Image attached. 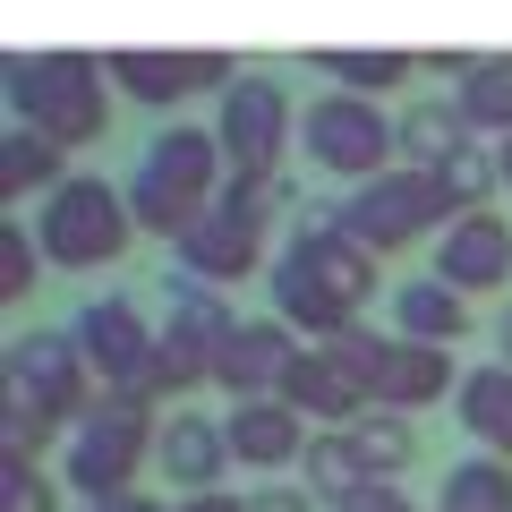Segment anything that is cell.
Instances as JSON below:
<instances>
[{
    "instance_id": "5b68a950",
    "label": "cell",
    "mask_w": 512,
    "mask_h": 512,
    "mask_svg": "<svg viewBox=\"0 0 512 512\" xmlns=\"http://www.w3.org/2000/svg\"><path fill=\"white\" fill-rule=\"evenodd\" d=\"M333 214H342V231L359 239V248L393 256V248H419V239H436L444 222L461 214V205H453V188H444V171L393 163V171H376V180H359L350 197H333Z\"/></svg>"
},
{
    "instance_id": "52a82bcc",
    "label": "cell",
    "mask_w": 512,
    "mask_h": 512,
    "mask_svg": "<svg viewBox=\"0 0 512 512\" xmlns=\"http://www.w3.org/2000/svg\"><path fill=\"white\" fill-rule=\"evenodd\" d=\"M299 154H308L325 180H376V171H393V111L367 103V94H316L308 111H299Z\"/></svg>"
},
{
    "instance_id": "d590c367",
    "label": "cell",
    "mask_w": 512,
    "mask_h": 512,
    "mask_svg": "<svg viewBox=\"0 0 512 512\" xmlns=\"http://www.w3.org/2000/svg\"><path fill=\"white\" fill-rule=\"evenodd\" d=\"M342 512H419V504H410V495H402V478H367V487L350 495Z\"/></svg>"
},
{
    "instance_id": "e575fe53",
    "label": "cell",
    "mask_w": 512,
    "mask_h": 512,
    "mask_svg": "<svg viewBox=\"0 0 512 512\" xmlns=\"http://www.w3.org/2000/svg\"><path fill=\"white\" fill-rule=\"evenodd\" d=\"M239 512H316V495L299 487V478H256V487L239 495Z\"/></svg>"
},
{
    "instance_id": "ffe728a7",
    "label": "cell",
    "mask_w": 512,
    "mask_h": 512,
    "mask_svg": "<svg viewBox=\"0 0 512 512\" xmlns=\"http://www.w3.org/2000/svg\"><path fill=\"white\" fill-rule=\"evenodd\" d=\"M453 410H461V436H470L478 453H504V461H512V367H504V359L461 367Z\"/></svg>"
},
{
    "instance_id": "d6986e66",
    "label": "cell",
    "mask_w": 512,
    "mask_h": 512,
    "mask_svg": "<svg viewBox=\"0 0 512 512\" xmlns=\"http://www.w3.org/2000/svg\"><path fill=\"white\" fill-rule=\"evenodd\" d=\"M282 402H291L308 427H350L359 410H376V402H367V393H359V384H350V376H342V367H333L316 342L291 359V376H282Z\"/></svg>"
},
{
    "instance_id": "ac0fdd59",
    "label": "cell",
    "mask_w": 512,
    "mask_h": 512,
    "mask_svg": "<svg viewBox=\"0 0 512 512\" xmlns=\"http://www.w3.org/2000/svg\"><path fill=\"white\" fill-rule=\"evenodd\" d=\"M453 393H461V367H453V350H444V342H393V367H384V393H376L384 410L419 419V410L453 402Z\"/></svg>"
},
{
    "instance_id": "4dcf8cb0",
    "label": "cell",
    "mask_w": 512,
    "mask_h": 512,
    "mask_svg": "<svg viewBox=\"0 0 512 512\" xmlns=\"http://www.w3.org/2000/svg\"><path fill=\"white\" fill-rule=\"evenodd\" d=\"M436 171H444V188H453L461 214H470V205H487L495 188H504V163H495V146H478V137L453 154V163H436Z\"/></svg>"
},
{
    "instance_id": "f1b7e54d",
    "label": "cell",
    "mask_w": 512,
    "mask_h": 512,
    "mask_svg": "<svg viewBox=\"0 0 512 512\" xmlns=\"http://www.w3.org/2000/svg\"><path fill=\"white\" fill-rule=\"evenodd\" d=\"M316 69L342 94H367V103H376V94H393V86L419 77V52H342V43H333V52H316Z\"/></svg>"
},
{
    "instance_id": "1f68e13d",
    "label": "cell",
    "mask_w": 512,
    "mask_h": 512,
    "mask_svg": "<svg viewBox=\"0 0 512 512\" xmlns=\"http://www.w3.org/2000/svg\"><path fill=\"white\" fill-rule=\"evenodd\" d=\"M43 265H52V256H43L35 222H0V299H26Z\"/></svg>"
},
{
    "instance_id": "4316f807",
    "label": "cell",
    "mask_w": 512,
    "mask_h": 512,
    "mask_svg": "<svg viewBox=\"0 0 512 512\" xmlns=\"http://www.w3.org/2000/svg\"><path fill=\"white\" fill-rule=\"evenodd\" d=\"M342 436H350V453L367 461V478H402V470H410V453H419V427H410L402 410H384V402H376V410H359Z\"/></svg>"
},
{
    "instance_id": "7a4b0ae2",
    "label": "cell",
    "mask_w": 512,
    "mask_h": 512,
    "mask_svg": "<svg viewBox=\"0 0 512 512\" xmlns=\"http://www.w3.org/2000/svg\"><path fill=\"white\" fill-rule=\"evenodd\" d=\"M222 180H231V163H222L214 128H180V120H171V128L146 137L137 171H128V214H137V231L180 239L188 222L222 197Z\"/></svg>"
},
{
    "instance_id": "2e32d148",
    "label": "cell",
    "mask_w": 512,
    "mask_h": 512,
    "mask_svg": "<svg viewBox=\"0 0 512 512\" xmlns=\"http://www.w3.org/2000/svg\"><path fill=\"white\" fill-rule=\"evenodd\" d=\"M274 316L299 333V342H316V350H325L333 333H350V325H359V308H350V299H333V291L308 274V265H299L291 248L274 256Z\"/></svg>"
},
{
    "instance_id": "d4e9b609",
    "label": "cell",
    "mask_w": 512,
    "mask_h": 512,
    "mask_svg": "<svg viewBox=\"0 0 512 512\" xmlns=\"http://www.w3.org/2000/svg\"><path fill=\"white\" fill-rule=\"evenodd\" d=\"M163 308H171V325H180V333H197V342H214V350L239 333V316H231V299H222V282H197L188 265H171V274H163Z\"/></svg>"
},
{
    "instance_id": "74e56055",
    "label": "cell",
    "mask_w": 512,
    "mask_h": 512,
    "mask_svg": "<svg viewBox=\"0 0 512 512\" xmlns=\"http://www.w3.org/2000/svg\"><path fill=\"white\" fill-rule=\"evenodd\" d=\"M495 359L512 367V299H504V308H495Z\"/></svg>"
},
{
    "instance_id": "5bb4252c",
    "label": "cell",
    "mask_w": 512,
    "mask_h": 512,
    "mask_svg": "<svg viewBox=\"0 0 512 512\" xmlns=\"http://www.w3.org/2000/svg\"><path fill=\"white\" fill-rule=\"evenodd\" d=\"M154 470H163L171 495H214L222 470H239L231 461V436H222V419H205V410H163V427H154Z\"/></svg>"
},
{
    "instance_id": "83f0119b",
    "label": "cell",
    "mask_w": 512,
    "mask_h": 512,
    "mask_svg": "<svg viewBox=\"0 0 512 512\" xmlns=\"http://www.w3.org/2000/svg\"><path fill=\"white\" fill-rule=\"evenodd\" d=\"M299 487H308L316 504H333V512H342L350 495L367 487V461L350 453V436H342V427H316V444H308V461H299Z\"/></svg>"
},
{
    "instance_id": "6da1fadb",
    "label": "cell",
    "mask_w": 512,
    "mask_h": 512,
    "mask_svg": "<svg viewBox=\"0 0 512 512\" xmlns=\"http://www.w3.org/2000/svg\"><path fill=\"white\" fill-rule=\"evenodd\" d=\"M0 94L18 111V128H43L69 154L111 137V69L94 52H9L0 60Z\"/></svg>"
},
{
    "instance_id": "f35d334b",
    "label": "cell",
    "mask_w": 512,
    "mask_h": 512,
    "mask_svg": "<svg viewBox=\"0 0 512 512\" xmlns=\"http://www.w3.org/2000/svg\"><path fill=\"white\" fill-rule=\"evenodd\" d=\"M86 512H171V504H154V495H120V504H86Z\"/></svg>"
},
{
    "instance_id": "f546056e",
    "label": "cell",
    "mask_w": 512,
    "mask_h": 512,
    "mask_svg": "<svg viewBox=\"0 0 512 512\" xmlns=\"http://www.w3.org/2000/svg\"><path fill=\"white\" fill-rule=\"evenodd\" d=\"M325 359L359 384L367 402H376V393H384V367H393V342H384L376 325H350V333H333V342H325Z\"/></svg>"
},
{
    "instance_id": "44dd1931",
    "label": "cell",
    "mask_w": 512,
    "mask_h": 512,
    "mask_svg": "<svg viewBox=\"0 0 512 512\" xmlns=\"http://www.w3.org/2000/svg\"><path fill=\"white\" fill-rule=\"evenodd\" d=\"M461 146H470V120H461L453 94H419V103L393 111V154H402V163L436 171V163H453Z\"/></svg>"
},
{
    "instance_id": "7c38bea8",
    "label": "cell",
    "mask_w": 512,
    "mask_h": 512,
    "mask_svg": "<svg viewBox=\"0 0 512 512\" xmlns=\"http://www.w3.org/2000/svg\"><path fill=\"white\" fill-rule=\"evenodd\" d=\"M171 265H188L197 282H222V291H231V282H248L256 265H265V222H248L239 205L214 197L180 239H171Z\"/></svg>"
},
{
    "instance_id": "836d02e7",
    "label": "cell",
    "mask_w": 512,
    "mask_h": 512,
    "mask_svg": "<svg viewBox=\"0 0 512 512\" xmlns=\"http://www.w3.org/2000/svg\"><path fill=\"white\" fill-rule=\"evenodd\" d=\"M0 512H60V487L43 461H9V478H0Z\"/></svg>"
},
{
    "instance_id": "9c48e42d",
    "label": "cell",
    "mask_w": 512,
    "mask_h": 512,
    "mask_svg": "<svg viewBox=\"0 0 512 512\" xmlns=\"http://www.w3.org/2000/svg\"><path fill=\"white\" fill-rule=\"evenodd\" d=\"M103 69H111V94L120 103H146V111H171V103H188V94H222V86H239V60L231 52H103Z\"/></svg>"
},
{
    "instance_id": "cb8c5ba5",
    "label": "cell",
    "mask_w": 512,
    "mask_h": 512,
    "mask_svg": "<svg viewBox=\"0 0 512 512\" xmlns=\"http://www.w3.org/2000/svg\"><path fill=\"white\" fill-rule=\"evenodd\" d=\"M436 512H512V461L504 453H461L436 478Z\"/></svg>"
},
{
    "instance_id": "277c9868",
    "label": "cell",
    "mask_w": 512,
    "mask_h": 512,
    "mask_svg": "<svg viewBox=\"0 0 512 512\" xmlns=\"http://www.w3.org/2000/svg\"><path fill=\"white\" fill-rule=\"evenodd\" d=\"M35 239H43V256H52V274H103V265H120L128 239H137L128 188H111L103 171H69V180L35 205Z\"/></svg>"
},
{
    "instance_id": "484cf974",
    "label": "cell",
    "mask_w": 512,
    "mask_h": 512,
    "mask_svg": "<svg viewBox=\"0 0 512 512\" xmlns=\"http://www.w3.org/2000/svg\"><path fill=\"white\" fill-rule=\"evenodd\" d=\"M69 180V146H52L43 128H9V146H0V188L9 197H52Z\"/></svg>"
},
{
    "instance_id": "ab89813d",
    "label": "cell",
    "mask_w": 512,
    "mask_h": 512,
    "mask_svg": "<svg viewBox=\"0 0 512 512\" xmlns=\"http://www.w3.org/2000/svg\"><path fill=\"white\" fill-rule=\"evenodd\" d=\"M495 163H504V188H512V137H504V146H495Z\"/></svg>"
},
{
    "instance_id": "d6a6232c",
    "label": "cell",
    "mask_w": 512,
    "mask_h": 512,
    "mask_svg": "<svg viewBox=\"0 0 512 512\" xmlns=\"http://www.w3.org/2000/svg\"><path fill=\"white\" fill-rule=\"evenodd\" d=\"M52 410H35V402H18V393H9V402H0V444H9V461H43L52 453Z\"/></svg>"
},
{
    "instance_id": "30bf717a",
    "label": "cell",
    "mask_w": 512,
    "mask_h": 512,
    "mask_svg": "<svg viewBox=\"0 0 512 512\" xmlns=\"http://www.w3.org/2000/svg\"><path fill=\"white\" fill-rule=\"evenodd\" d=\"M69 333H77V350H86V367H94V384L103 393H137L146 384V367H154V342L163 333L146 325V316L128 308V299H86V308L69 316Z\"/></svg>"
},
{
    "instance_id": "9a60e30c",
    "label": "cell",
    "mask_w": 512,
    "mask_h": 512,
    "mask_svg": "<svg viewBox=\"0 0 512 512\" xmlns=\"http://www.w3.org/2000/svg\"><path fill=\"white\" fill-rule=\"evenodd\" d=\"M299 350L308 342H299L282 316H256V325H239L231 342L214 350V384L231 393V402H265V393H282V376H291Z\"/></svg>"
},
{
    "instance_id": "603a6c76",
    "label": "cell",
    "mask_w": 512,
    "mask_h": 512,
    "mask_svg": "<svg viewBox=\"0 0 512 512\" xmlns=\"http://www.w3.org/2000/svg\"><path fill=\"white\" fill-rule=\"evenodd\" d=\"M453 103H461V120H470V137H495V146H504L512 137V52H478L470 77L453 86Z\"/></svg>"
},
{
    "instance_id": "7402d4cb",
    "label": "cell",
    "mask_w": 512,
    "mask_h": 512,
    "mask_svg": "<svg viewBox=\"0 0 512 512\" xmlns=\"http://www.w3.org/2000/svg\"><path fill=\"white\" fill-rule=\"evenodd\" d=\"M197 384H214V342H197V333L163 325V342H154V367H146V384H137V402L163 410V402H188Z\"/></svg>"
},
{
    "instance_id": "e0dca14e",
    "label": "cell",
    "mask_w": 512,
    "mask_h": 512,
    "mask_svg": "<svg viewBox=\"0 0 512 512\" xmlns=\"http://www.w3.org/2000/svg\"><path fill=\"white\" fill-rule=\"evenodd\" d=\"M393 342H444V350H461V342H470V299H461L453 282H436V274L393 282Z\"/></svg>"
},
{
    "instance_id": "8992f818",
    "label": "cell",
    "mask_w": 512,
    "mask_h": 512,
    "mask_svg": "<svg viewBox=\"0 0 512 512\" xmlns=\"http://www.w3.org/2000/svg\"><path fill=\"white\" fill-rule=\"evenodd\" d=\"M214 146L231 163V180H282V163L299 154L291 86L265 69H239V86H222V103H214Z\"/></svg>"
},
{
    "instance_id": "3957f363",
    "label": "cell",
    "mask_w": 512,
    "mask_h": 512,
    "mask_svg": "<svg viewBox=\"0 0 512 512\" xmlns=\"http://www.w3.org/2000/svg\"><path fill=\"white\" fill-rule=\"evenodd\" d=\"M154 410L137 393H94V410L60 436V487L86 495V504H120L137 495V470L154 461Z\"/></svg>"
},
{
    "instance_id": "4fadbf2b",
    "label": "cell",
    "mask_w": 512,
    "mask_h": 512,
    "mask_svg": "<svg viewBox=\"0 0 512 512\" xmlns=\"http://www.w3.org/2000/svg\"><path fill=\"white\" fill-rule=\"evenodd\" d=\"M222 436H231V461H239V470L282 478V470H299V461H308L316 427L299 419L282 393H265V402H231V410H222Z\"/></svg>"
},
{
    "instance_id": "8fae6325",
    "label": "cell",
    "mask_w": 512,
    "mask_h": 512,
    "mask_svg": "<svg viewBox=\"0 0 512 512\" xmlns=\"http://www.w3.org/2000/svg\"><path fill=\"white\" fill-rule=\"evenodd\" d=\"M436 282H453L461 299L470 291H512V222L495 214V205H470V214H453L436 231V265H427Z\"/></svg>"
},
{
    "instance_id": "8d00e7d4",
    "label": "cell",
    "mask_w": 512,
    "mask_h": 512,
    "mask_svg": "<svg viewBox=\"0 0 512 512\" xmlns=\"http://www.w3.org/2000/svg\"><path fill=\"white\" fill-rule=\"evenodd\" d=\"M171 512H239V495H222V487H214V495H180Z\"/></svg>"
},
{
    "instance_id": "ba28073f",
    "label": "cell",
    "mask_w": 512,
    "mask_h": 512,
    "mask_svg": "<svg viewBox=\"0 0 512 512\" xmlns=\"http://www.w3.org/2000/svg\"><path fill=\"white\" fill-rule=\"evenodd\" d=\"M9 393L35 402V410H52L60 427H77L103 384H94V367H86V350H77L69 325H35V333L9 342Z\"/></svg>"
}]
</instances>
